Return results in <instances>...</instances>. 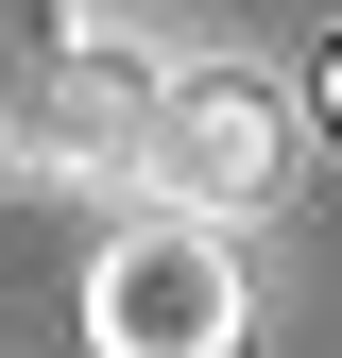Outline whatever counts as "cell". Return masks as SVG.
<instances>
[{"mask_svg":"<svg viewBox=\"0 0 342 358\" xmlns=\"http://www.w3.org/2000/svg\"><path fill=\"white\" fill-rule=\"evenodd\" d=\"M154 69L171 52L69 17V0H0V171H18V188H137Z\"/></svg>","mask_w":342,"mask_h":358,"instance_id":"1","label":"cell"},{"mask_svg":"<svg viewBox=\"0 0 342 358\" xmlns=\"http://www.w3.org/2000/svg\"><path fill=\"white\" fill-rule=\"evenodd\" d=\"M240 341H256L240 222L137 205L120 239H86V358H240Z\"/></svg>","mask_w":342,"mask_h":358,"instance_id":"2","label":"cell"},{"mask_svg":"<svg viewBox=\"0 0 342 358\" xmlns=\"http://www.w3.org/2000/svg\"><path fill=\"white\" fill-rule=\"evenodd\" d=\"M291 171V103L256 69H154V120H137V205H189V222H256Z\"/></svg>","mask_w":342,"mask_h":358,"instance_id":"3","label":"cell"},{"mask_svg":"<svg viewBox=\"0 0 342 358\" xmlns=\"http://www.w3.org/2000/svg\"><path fill=\"white\" fill-rule=\"evenodd\" d=\"M325 137H342V52H325Z\"/></svg>","mask_w":342,"mask_h":358,"instance_id":"4","label":"cell"}]
</instances>
